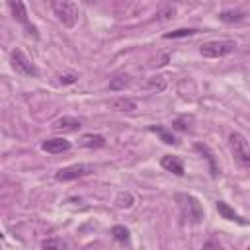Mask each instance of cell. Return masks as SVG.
<instances>
[{"instance_id":"12","label":"cell","mask_w":250,"mask_h":250,"mask_svg":"<svg viewBox=\"0 0 250 250\" xmlns=\"http://www.w3.org/2000/svg\"><path fill=\"white\" fill-rule=\"evenodd\" d=\"M80 146H86V148H102L105 145V137L104 135H98V133H86L80 137Z\"/></svg>"},{"instance_id":"26","label":"cell","mask_w":250,"mask_h":250,"mask_svg":"<svg viewBox=\"0 0 250 250\" xmlns=\"http://www.w3.org/2000/svg\"><path fill=\"white\" fill-rule=\"evenodd\" d=\"M84 2H86V4H94L96 0H84Z\"/></svg>"},{"instance_id":"6","label":"cell","mask_w":250,"mask_h":250,"mask_svg":"<svg viewBox=\"0 0 250 250\" xmlns=\"http://www.w3.org/2000/svg\"><path fill=\"white\" fill-rule=\"evenodd\" d=\"M94 172V166L92 164H84V162H78V164H70V166H64L61 170H57L55 178L59 182H72L76 178H82V176H88Z\"/></svg>"},{"instance_id":"3","label":"cell","mask_w":250,"mask_h":250,"mask_svg":"<svg viewBox=\"0 0 250 250\" xmlns=\"http://www.w3.org/2000/svg\"><path fill=\"white\" fill-rule=\"evenodd\" d=\"M53 12L64 27H74L78 21V8L72 0H53Z\"/></svg>"},{"instance_id":"25","label":"cell","mask_w":250,"mask_h":250,"mask_svg":"<svg viewBox=\"0 0 250 250\" xmlns=\"http://www.w3.org/2000/svg\"><path fill=\"white\" fill-rule=\"evenodd\" d=\"M186 123V117H180V119H176L172 125H174V129H180V131H186L188 129V125H184Z\"/></svg>"},{"instance_id":"18","label":"cell","mask_w":250,"mask_h":250,"mask_svg":"<svg viewBox=\"0 0 250 250\" xmlns=\"http://www.w3.org/2000/svg\"><path fill=\"white\" fill-rule=\"evenodd\" d=\"M129 84V74H117V76H113L111 80H109V90H123L125 86Z\"/></svg>"},{"instance_id":"20","label":"cell","mask_w":250,"mask_h":250,"mask_svg":"<svg viewBox=\"0 0 250 250\" xmlns=\"http://www.w3.org/2000/svg\"><path fill=\"white\" fill-rule=\"evenodd\" d=\"M41 248H55V250H62L66 248V242L61 240V238H47V240H41Z\"/></svg>"},{"instance_id":"9","label":"cell","mask_w":250,"mask_h":250,"mask_svg":"<svg viewBox=\"0 0 250 250\" xmlns=\"http://www.w3.org/2000/svg\"><path fill=\"white\" fill-rule=\"evenodd\" d=\"M41 148H43L45 152H49V154H61V152H64V150L70 148V141H66V139H62V137H53V139L43 141Z\"/></svg>"},{"instance_id":"14","label":"cell","mask_w":250,"mask_h":250,"mask_svg":"<svg viewBox=\"0 0 250 250\" xmlns=\"http://www.w3.org/2000/svg\"><path fill=\"white\" fill-rule=\"evenodd\" d=\"M246 18V14L242 10H227V12H221L219 14V20L225 21V23H238Z\"/></svg>"},{"instance_id":"1","label":"cell","mask_w":250,"mask_h":250,"mask_svg":"<svg viewBox=\"0 0 250 250\" xmlns=\"http://www.w3.org/2000/svg\"><path fill=\"white\" fill-rule=\"evenodd\" d=\"M174 197H176V203H178L182 215L191 225H199L203 221V207H201V203L193 195H189V193H176Z\"/></svg>"},{"instance_id":"23","label":"cell","mask_w":250,"mask_h":250,"mask_svg":"<svg viewBox=\"0 0 250 250\" xmlns=\"http://www.w3.org/2000/svg\"><path fill=\"white\" fill-rule=\"evenodd\" d=\"M195 150H203L205 154H207V158H209V162H211V172H213V176H217V168H215V162H213V154L209 152V148L205 146V145H195Z\"/></svg>"},{"instance_id":"17","label":"cell","mask_w":250,"mask_h":250,"mask_svg":"<svg viewBox=\"0 0 250 250\" xmlns=\"http://www.w3.org/2000/svg\"><path fill=\"white\" fill-rule=\"evenodd\" d=\"M174 16H176V6L168 4V6L160 8V10H156V14H154V20H158V21H166V20H172Z\"/></svg>"},{"instance_id":"16","label":"cell","mask_w":250,"mask_h":250,"mask_svg":"<svg viewBox=\"0 0 250 250\" xmlns=\"http://www.w3.org/2000/svg\"><path fill=\"white\" fill-rule=\"evenodd\" d=\"M111 234H113V238L117 240V242H121V244H129V229H125L123 225H115L113 229H111Z\"/></svg>"},{"instance_id":"22","label":"cell","mask_w":250,"mask_h":250,"mask_svg":"<svg viewBox=\"0 0 250 250\" xmlns=\"http://www.w3.org/2000/svg\"><path fill=\"white\" fill-rule=\"evenodd\" d=\"M117 205L119 207H131L133 205V195L131 193H119L117 195Z\"/></svg>"},{"instance_id":"8","label":"cell","mask_w":250,"mask_h":250,"mask_svg":"<svg viewBox=\"0 0 250 250\" xmlns=\"http://www.w3.org/2000/svg\"><path fill=\"white\" fill-rule=\"evenodd\" d=\"M82 127V121L76 119V117H70V115H64V117H59L55 123H53V131L57 133H74Z\"/></svg>"},{"instance_id":"4","label":"cell","mask_w":250,"mask_h":250,"mask_svg":"<svg viewBox=\"0 0 250 250\" xmlns=\"http://www.w3.org/2000/svg\"><path fill=\"white\" fill-rule=\"evenodd\" d=\"M229 146H230L234 160L238 164L250 168V143L246 141V137L240 133H230L229 135Z\"/></svg>"},{"instance_id":"5","label":"cell","mask_w":250,"mask_h":250,"mask_svg":"<svg viewBox=\"0 0 250 250\" xmlns=\"http://www.w3.org/2000/svg\"><path fill=\"white\" fill-rule=\"evenodd\" d=\"M10 62H12L14 70L20 72V74H25V76H37V74H39V70H37V66L31 62V59H29L23 51H20V49H14V51L10 53Z\"/></svg>"},{"instance_id":"19","label":"cell","mask_w":250,"mask_h":250,"mask_svg":"<svg viewBox=\"0 0 250 250\" xmlns=\"http://www.w3.org/2000/svg\"><path fill=\"white\" fill-rule=\"evenodd\" d=\"M197 29L193 27H182V29H176V31H170V33H164V39H176V37H189V35H195Z\"/></svg>"},{"instance_id":"11","label":"cell","mask_w":250,"mask_h":250,"mask_svg":"<svg viewBox=\"0 0 250 250\" xmlns=\"http://www.w3.org/2000/svg\"><path fill=\"white\" fill-rule=\"evenodd\" d=\"M217 211H219V215H221L223 219H227V221H234V223H238V225H250V221H246V219H242L238 213H234V209H230L229 203H225V201H217Z\"/></svg>"},{"instance_id":"15","label":"cell","mask_w":250,"mask_h":250,"mask_svg":"<svg viewBox=\"0 0 250 250\" xmlns=\"http://www.w3.org/2000/svg\"><path fill=\"white\" fill-rule=\"evenodd\" d=\"M150 131H152V133H156V135H158L166 145H176V143H178V141H176V137H174L170 131H166L162 125H152V127H150Z\"/></svg>"},{"instance_id":"7","label":"cell","mask_w":250,"mask_h":250,"mask_svg":"<svg viewBox=\"0 0 250 250\" xmlns=\"http://www.w3.org/2000/svg\"><path fill=\"white\" fill-rule=\"evenodd\" d=\"M8 6H10V12H12L14 20H16L18 23L25 25V29H27L29 33H33V37H39L35 25H29V20H27V8H25L23 0H8Z\"/></svg>"},{"instance_id":"21","label":"cell","mask_w":250,"mask_h":250,"mask_svg":"<svg viewBox=\"0 0 250 250\" xmlns=\"http://www.w3.org/2000/svg\"><path fill=\"white\" fill-rule=\"evenodd\" d=\"M148 88H156V90H164L166 88V76H152L148 82H146Z\"/></svg>"},{"instance_id":"10","label":"cell","mask_w":250,"mask_h":250,"mask_svg":"<svg viewBox=\"0 0 250 250\" xmlns=\"http://www.w3.org/2000/svg\"><path fill=\"white\" fill-rule=\"evenodd\" d=\"M160 166L176 176H184V162L178 158V156H172V154H164L162 160H160Z\"/></svg>"},{"instance_id":"24","label":"cell","mask_w":250,"mask_h":250,"mask_svg":"<svg viewBox=\"0 0 250 250\" xmlns=\"http://www.w3.org/2000/svg\"><path fill=\"white\" fill-rule=\"evenodd\" d=\"M76 74H64V76H59V82L61 84H72V82H76Z\"/></svg>"},{"instance_id":"13","label":"cell","mask_w":250,"mask_h":250,"mask_svg":"<svg viewBox=\"0 0 250 250\" xmlns=\"http://www.w3.org/2000/svg\"><path fill=\"white\" fill-rule=\"evenodd\" d=\"M109 107L115 109V111H127L129 113V111L137 109V104L133 100H129V98H115V100L109 102Z\"/></svg>"},{"instance_id":"2","label":"cell","mask_w":250,"mask_h":250,"mask_svg":"<svg viewBox=\"0 0 250 250\" xmlns=\"http://www.w3.org/2000/svg\"><path fill=\"white\" fill-rule=\"evenodd\" d=\"M236 49V41L232 39H215V41H205L199 47V53L207 59H221L230 55Z\"/></svg>"}]
</instances>
